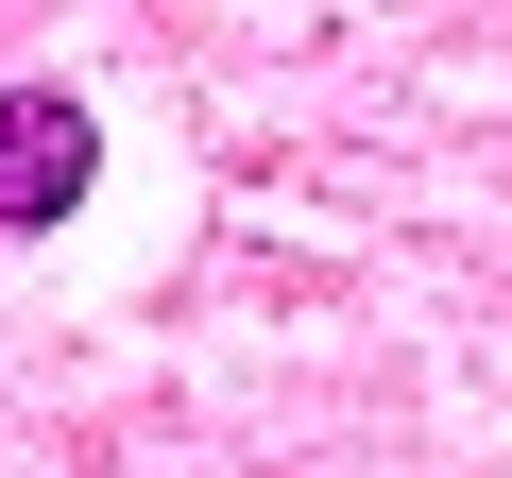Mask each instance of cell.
Listing matches in <instances>:
<instances>
[{
  "mask_svg": "<svg viewBox=\"0 0 512 478\" xmlns=\"http://www.w3.org/2000/svg\"><path fill=\"white\" fill-rule=\"evenodd\" d=\"M86 188H103V103L86 86H0V222L52 239Z\"/></svg>",
  "mask_w": 512,
  "mask_h": 478,
  "instance_id": "obj_1",
  "label": "cell"
}]
</instances>
